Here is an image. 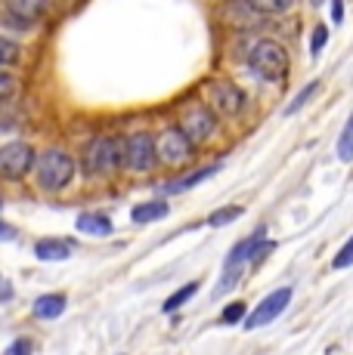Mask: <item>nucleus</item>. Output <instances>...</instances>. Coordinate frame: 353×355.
Masks as SVG:
<instances>
[{
  "label": "nucleus",
  "mask_w": 353,
  "mask_h": 355,
  "mask_svg": "<svg viewBox=\"0 0 353 355\" xmlns=\"http://www.w3.org/2000/svg\"><path fill=\"white\" fill-rule=\"evenodd\" d=\"M291 291L288 284L285 288H279V291H273V293H267V297L257 303V309L251 312L248 318H242V324L248 327V331H257V327H263V324H270V322H276V318L282 315L285 309H288V303H291Z\"/></svg>",
  "instance_id": "nucleus-8"
},
{
  "label": "nucleus",
  "mask_w": 353,
  "mask_h": 355,
  "mask_svg": "<svg viewBox=\"0 0 353 355\" xmlns=\"http://www.w3.org/2000/svg\"><path fill=\"white\" fill-rule=\"evenodd\" d=\"M261 244H263V232H254V235H251V238H245V241H239L233 250H229L227 263H223L220 291H217V293H227V291L233 288L236 282H239V272H242V266H245L248 259H257V257H261Z\"/></svg>",
  "instance_id": "nucleus-7"
},
{
  "label": "nucleus",
  "mask_w": 353,
  "mask_h": 355,
  "mask_svg": "<svg viewBox=\"0 0 353 355\" xmlns=\"http://www.w3.org/2000/svg\"><path fill=\"white\" fill-rule=\"evenodd\" d=\"M183 130V133L189 136V139L199 146V142H205L208 136L217 130V121H214V112L211 108H205V105H192V108H186L183 112V118H180V124H176Z\"/></svg>",
  "instance_id": "nucleus-10"
},
{
  "label": "nucleus",
  "mask_w": 353,
  "mask_h": 355,
  "mask_svg": "<svg viewBox=\"0 0 353 355\" xmlns=\"http://www.w3.org/2000/svg\"><path fill=\"white\" fill-rule=\"evenodd\" d=\"M208 96H211V105L217 108L220 114H242L245 112V93H242V87H236L233 80H223L217 78L208 84Z\"/></svg>",
  "instance_id": "nucleus-9"
},
{
  "label": "nucleus",
  "mask_w": 353,
  "mask_h": 355,
  "mask_svg": "<svg viewBox=\"0 0 353 355\" xmlns=\"http://www.w3.org/2000/svg\"><path fill=\"white\" fill-rule=\"evenodd\" d=\"M319 90V80H310V84L307 87H304V90L301 93H297V99L295 102H291V105L288 108H285V114H295L297 112V108H301L304 105V102H307V99H313V93Z\"/></svg>",
  "instance_id": "nucleus-25"
},
{
  "label": "nucleus",
  "mask_w": 353,
  "mask_h": 355,
  "mask_svg": "<svg viewBox=\"0 0 353 355\" xmlns=\"http://www.w3.org/2000/svg\"><path fill=\"white\" fill-rule=\"evenodd\" d=\"M16 90H19V80H16V74H13V71H6V68H0V102L13 99V96H16Z\"/></svg>",
  "instance_id": "nucleus-22"
},
{
  "label": "nucleus",
  "mask_w": 353,
  "mask_h": 355,
  "mask_svg": "<svg viewBox=\"0 0 353 355\" xmlns=\"http://www.w3.org/2000/svg\"><path fill=\"white\" fill-rule=\"evenodd\" d=\"M0 207H3V201H0Z\"/></svg>",
  "instance_id": "nucleus-32"
},
{
  "label": "nucleus",
  "mask_w": 353,
  "mask_h": 355,
  "mask_svg": "<svg viewBox=\"0 0 353 355\" xmlns=\"http://www.w3.org/2000/svg\"><path fill=\"white\" fill-rule=\"evenodd\" d=\"M3 355H31V340L16 337V340H13V343L3 349Z\"/></svg>",
  "instance_id": "nucleus-27"
},
{
  "label": "nucleus",
  "mask_w": 353,
  "mask_h": 355,
  "mask_svg": "<svg viewBox=\"0 0 353 355\" xmlns=\"http://www.w3.org/2000/svg\"><path fill=\"white\" fill-rule=\"evenodd\" d=\"M35 257L40 263H63L72 257V244L65 238H40L35 244Z\"/></svg>",
  "instance_id": "nucleus-12"
},
{
  "label": "nucleus",
  "mask_w": 353,
  "mask_h": 355,
  "mask_svg": "<svg viewBox=\"0 0 353 355\" xmlns=\"http://www.w3.org/2000/svg\"><path fill=\"white\" fill-rule=\"evenodd\" d=\"M325 40H329V28H325V25H316L313 40H310V53H313V56H319V53L325 50Z\"/></svg>",
  "instance_id": "nucleus-26"
},
{
  "label": "nucleus",
  "mask_w": 353,
  "mask_h": 355,
  "mask_svg": "<svg viewBox=\"0 0 353 355\" xmlns=\"http://www.w3.org/2000/svg\"><path fill=\"white\" fill-rule=\"evenodd\" d=\"M350 266H353V235L347 238V244L335 254V259H331V269H350Z\"/></svg>",
  "instance_id": "nucleus-24"
},
{
  "label": "nucleus",
  "mask_w": 353,
  "mask_h": 355,
  "mask_svg": "<svg viewBox=\"0 0 353 355\" xmlns=\"http://www.w3.org/2000/svg\"><path fill=\"white\" fill-rule=\"evenodd\" d=\"M155 136L152 133H133L121 142V167H127L131 173H149L155 170Z\"/></svg>",
  "instance_id": "nucleus-5"
},
{
  "label": "nucleus",
  "mask_w": 353,
  "mask_h": 355,
  "mask_svg": "<svg viewBox=\"0 0 353 355\" xmlns=\"http://www.w3.org/2000/svg\"><path fill=\"white\" fill-rule=\"evenodd\" d=\"M35 176H38V186L44 192H63L65 186L74 180V170L78 164L65 148H44L40 155H35Z\"/></svg>",
  "instance_id": "nucleus-1"
},
{
  "label": "nucleus",
  "mask_w": 353,
  "mask_h": 355,
  "mask_svg": "<svg viewBox=\"0 0 353 355\" xmlns=\"http://www.w3.org/2000/svg\"><path fill=\"white\" fill-rule=\"evenodd\" d=\"M217 173V167H202V170H195V173H189V176H180V180H174V182H167L165 186V192L167 195H180V192H189V189H195L199 182H205L208 176H214Z\"/></svg>",
  "instance_id": "nucleus-16"
},
{
  "label": "nucleus",
  "mask_w": 353,
  "mask_h": 355,
  "mask_svg": "<svg viewBox=\"0 0 353 355\" xmlns=\"http://www.w3.org/2000/svg\"><path fill=\"white\" fill-rule=\"evenodd\" d=\"M248 315V306L242 303V300H236V303H229L227 309H223V315H220V324H236V322H242V318Z\"/></svg>",
  "instance_id": "nucleus-23"
},
{
  "label": "nucleus",
  "mask_w": 353,
  "mask_h": 355,
  "mask_svg": "<svg viewBox=\"0 0 353 355\" xmlns=\"http://www.w3.org/2000/svg\"><path fill=\"white\" fill-rule=\"evenodd\" d=\"M248 65L254 71L267 74V78H282L288 71V53H285L282 44L276 40H257L248 50Z\"/></svg>",
  "instance_id": "nucleus-6"
},
{
  "label": "nucleus",
  "mask_w": 353,
  "mask_h": 355,
  "mask_svg": "<svg viewBox=\"0 0 353 355\" xmlns=\"http://www.w3.org/2000/svg\"><path fill=\"white\" fill-rule=\"evenodd\" d=\"M248 6L261 16H282L295 6V0H248Z\"/></svg>",
  "instance_id": "nucleus-18"
},
{
  "label": "nucleus",
  "mask_w": 353,
  "mask_h": 355,
  "mask_svg": "<svg viewBox=\"0 0 353 355\" xmlns=\"http://www.w3.org/2000/svg\"><path fill=\"white\" fill-rule=\"evenodd\" d=\"M74 229L84 232V235H93V238H106L115 232L112 220H108L106 214H81L78 220H74Z\"/></svg>",
  "instance_id": "nucleus-14"
},
{
  "label": "nucleus",
  "mask_w": 353,
  "mask_h": 355,
  "mask_svg": "<svg viewBox=\"0 0 353 355\" xmlns=\"http://www.w3.org/2000/svg\"><path fill=\"white\" fill-rule=\"evenodd\" d=\"M19 59H22V50H19V44L13 37H3V34H0V68L16 65Z\"/></svg>",
  "instance_id": "nucleus-20"
},
{
  "label": "nucleus",
  "mask_w": 353,
  "mask_h": 355,
  "mask_svg": "<svg viewBox=\"0 0 353 355\" xmlns=\"http://www.w3.org/2000/svg\"><path fill=\"white\" fill-rule=\"evenodd\" d=\"M121 167V139L99 136L84 148V170L90 176H108Z\"/></svg>",
  "instance_id": "nucleus-3"
},
{
  "label": "nucleus",
  "mask_w": 353,
  "mask_h": 355,
  "mask_svg": "<svg viewBox=\"0 0 353 355\" xmlns=\"http://www.w3.org/2000/svg\"><path fill=\"white\" fill-rule=\"evenodd\" d=\"M331 19H335V25L344 22V0H331Z\"/></svg>",
  "instance_id": "nucleus-29"
},
{
  "label": "nucleus",
  "mask_w": 353,
  "mask_h": 355,
  "mask_svg": "<svg viewBox=\"0 0 353 355\" xmlns=\"http://www.w3.org/2000/svg\"><path fill=\"white\" fill-rule=\"evenodd\" d=\"M155 155H158V161L167 164V167H180V164L192 161L195 142L189 139V136L183 133L176 124H171V127H165L158 136H155Z\"/></svg>",
  "instance_id": "nucleus-4"
},
{
  "label": "nucleus",
  "mask_w": 353,
  "mask_h": 355,
  "mask_svg": "<svg viewBox=\"0 0 353 355\" xmlns=\"http://www.w3.org/2000/svg\"><path fill=\"white\" fill-rule=\"evenodd\" d=\"M13 300V284L6 278H0V303H10Z\"/></svg>",
  "instance_id": "nucleus-30"
},
{
  "label": "nucleus",
  "mask_w": 353,
  "mask_h": 355,
  "mask_svg": "<svg viewBox=\"0 0 353 355\" xmlns=\"http://www.w3.org/2000/svg\"><path fill=\"white\" fill-rule=\"evenodd\" d=\"M167 216V204L165 201H158V198H155V201H142V204H137V207L131 210V220L133 223H155V220H165Z\"/></svg>",
  "instance_id": "nucleus-15"
},
{
  "label": "nucleus",
  "mask_w": 353,
  "mask_h": 355,
  "mask_svg": "<svg viewBox=\"0 0 353 355\" xmlns=\"http://www.w3.org/2000/svg\"><path fill=\"white\" fill-rule=\"evenodd\" d=\"M199 288H202V282H189V284H183L176 293H171V297L165 300V306H161V312H176L183 303H189V300L199 293Z\"/></svg>",
  "instance_id": "nucleus-17"
},
{
  "label": "nucleus",
  "mask_w": 353,
  "mask_h": 355,
  "mask_svg": "<svg viewBox=\"0 0 353 355\" xmlns=\"http://www.w3.org/2000/svg\"><path fill=\"white\" fill-rule=\"evenodd\" d=\"M0 133H3V127H0Z\"/></svg>",
  "instance_id": "nucleus-31"
},
{
  "label": "nucleus",
  "mask_w": 353,
  "mask_h": 355,
  "mask_svg": "<svg viewBox=\"0 0 353 355\" xmlns=\"http://www.w3.org/2000/svg\"><path fill=\"white\" fill-rule=\"evenodd\" d=\"M242 214H245V207H236V204H233V207H220V210H214V214L208 216V226H211V229L229 226V223H236Z\"/></svg>",
  "instance_id": "nucleus-19"
},
{
  "label": "nucleus",
  "mask_w": 353,
  "mask_h": 355,
  "mask_svg": "<svg viewBox=\"0 0 353 355\" xmlns=\"http://www.w3.org/2000/svg\"><path fill=\"white\" fill-rule=\"evenodd\" d=\"M335 152H338V158L341 161H353V118L347 121V127L341 130V136H338Z\"/></svg>",
  "instance_id": "nucleus-21"
},
{
  "label": "nucleus",
  "mask_w": 353,
  "mask_h": 355,
  "mask_svg": "<svg viewBox=\"0 0 353 355\" xmlns=\"http://www.w3.org/2000/svg\"><path fill=\"white\" fill-rule=\"evenodd\" d=\"M3 6L13 19H22L25 25H31L35 19H40L47 12L50 0H3Z\"/></svg>",
  "instance_id": "nucleus-11"
},
{
  "label": "nucleus",
  "mask_w": 353,
  "mask_h": 355,
  "mask_svg": "<svg viewBox=\"0 0 353 355\" xmlns=\"http://www.w3.org/2000/svg\"><path fill=\"white\" fill-rule=\"evenodd\" d=\"M16 235H19V232L13 229L10 223H3V220H0V241H16Z\"/></svg>",
  "instance_id": "nucleus-28"
},
{
  "label": "nucleus",
  "mask_w": 353,
  "mask_h": 355,
  "mask_svg": "<svg viewBox=\"0 0 353 355\" xmlns=\"http://www.w3.org/2000/svg\"><path fill=\"white\" fill-rule=\"evenodd\" d=\"M35 148L25 139H10L6 146H0V180L19 182L31 173L35 167Z\"/></svg>",
  "instance_id": "nucleus-2"
},
{
  "label": "nucleus",
  "mask_w": 353,
  "mask_h": 355,
  "mask_svg": "<svg viewBox=\"0 0 353 355\" xmlns=\"http://www.w3.org/2000/svg\"><path fill=\"white\" fill-rule=\"evenodd\" d=\"M65 306H69L65 293H44V297L35 300L31 312H35V318H40V322H53V318H59L65 312Z\"/></svg>",
  "instance_id": "nucleus-13"
}]
</instances>
